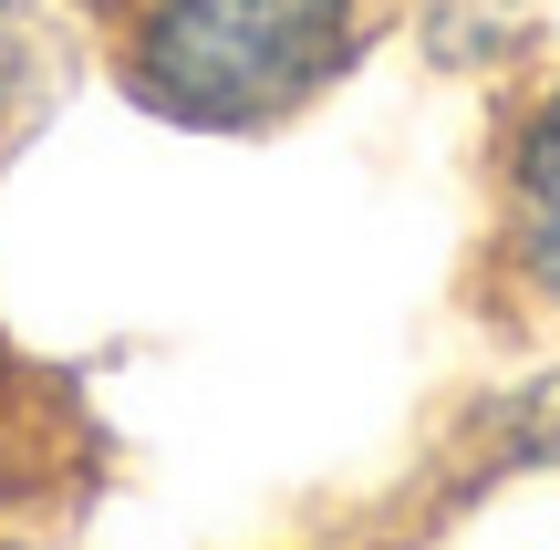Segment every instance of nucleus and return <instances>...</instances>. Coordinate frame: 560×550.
<instances>
[{
	"instance_id": "1",
	"label": "nucleus",
	"mask_w": 560,
	"mask_h": 550,
	"mask_svg": "<svg viewBox=\"0 0 560 550\" xmlns=\"http://www.w3.org/2000/svg\"><path fill=\"white\" fill-rule=\"evenodd\" d=\"M363 52V0H136L125 83L198 136H260Z\"/></svg>"
},
{
	"instance_id": "2",
	"label": "nucleus",
	"mask_w": 560,
	"mask_h": 550,
	"mask_svg": "<svg viewBox=\"0 0 560 550\" xmlns=\"http://www.w3.org/2000/svg\"><path fill=\"white\" fill-rule=\"evenodd\" d=\"M509 260L560 312V83L520 115V145H509Z\"/></svg>"
},
{
	"instance_id": "3",
	"label": "nucleus",
	"mask_w": 560,
	"mask_h": 550,
	"mask_svg": "<svg viewBox=\"0 0 560 550\" xmlns=\"http://www.w3.org/2000/svg\"><path fill=\"white\" fill-rule=\"evenodd\" d=\"M32 73H42V32L21 0H0V145L32 125Z\"/></svg>"
}]
</instances>
